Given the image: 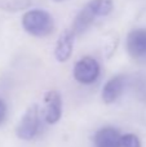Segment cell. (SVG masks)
Returning a JSON list of instances; mask_svg holds the SVG:
<instances>
[{"label":"cell","mask_w":146,"mask_h":147,"mask_svg":"<svg viewBox=\"0 0 146 147\" xmlns=\"http://www.w3.org/2000/svg\"><path fill=\"white\" fill-rule=\"evenodd\" d=\"M22 27L34 38H47L54 31V20L44 9H30L22 16Z\"/></svg>","instance_id":"obj_1"},{"label":"cell","mask_w":146,"mask_h":147,"mask_svg":"<svg viewBox=\"0 0 146 147\" xmlns=\"http://www.w3.org/2000/svg\"><path fill=\"white\" fill-rule=\"evenodd\" d=\"M40 116L41 112L39 105H30L16 125V136L22 141L34 140L40 130Z\"/></svg>","instance_id":"obj_2"},{"label":"cell","mask_w":146,"mask_h":147,"mask_svg":"<svg viewBox=\"0 0 146 147\" xmlns=\"http://www.w3.org/2000/svg\"><path fill=\"white\" fill-rule=\"evenodd\" d=\"M100 72L101 67L97 59L93 58V57L85 56L75 63L72 75H74V79L78 83L89 85V84H93L97 80L98 76H100Z\"/></svg>","instance_id":"obj_3"},{"label":"cell","mask_w":146,"mask_h":147,"mask_svg":"<svg viewBox=\"0 0 146 147\" xmlns=\"http://www.w3.org/2000/svg\"><path fill=\"white\" fill-rule=\"evenodd\" d=\"M62 97L58 90H48L44 94L43 116L47 124L54 125L62 117Z\"/></svg>","instance_id":"obj_4"},{"label":"cell","mask_w":146,"mask_h":147,"mask_svg":"<svg viewBox=\"0 0 146 147\" xmlns=\"http://www.w3.org/2000/svg\"><path fill=\"white\" fill-rule=\"evenodd\" d=\"M127 51L132 58H142L146 56V28H133L127 35Z\"/></svg>","instance_id":"obj_5"},{"label":"cell","mask_w":146,"mask_h":147,"mask_svg":"<svg viewBox=\"0 0 146 147\" xmlns=\"http://www.w3.org/2000/svg\"><path fill=\"white\" fill-rule=\"evenodd\" d=\"M75 34L72 32L71 28L62 31L59 34L58 39H57L56 47H54V58L59 62L64 63L70 59L74 51V41H75Z\"/></svg>","instance_id":"obj_6"},{"label":"cell","mask_w":146,"mask_h":147,"mask_svg":"<svg viewBox=\"0 0 146 147\" xmlns=\"http://www.w3.org/2000/svg\"><path fill=\"white\" fill-rule=\"evenodd\" d=\"M126 78L123 75H115L110 78L105 83L102 90H101V98L103 103L111 105L119 99V97L123 94L126 88Z\"/></svg>","instance_id":"obj_7"},{"label":"cell","mask_w":146,"mask_h":147,"mask_svg":"<svg viewBox=\"0 0 146 147\" xmlns=\"http://www.w3.org/2000/svg\"><path fill=\"white\" fill-rule=\"evenodd\" d=\"M122 134L114 127H103L96 132L93 143L96 147H116Z\"/></svg>","instance_id":"obj_8"},{"label":"cell","mask_w":146,"mask_h":147,"mask_svg":"<svg viewBox=\"0 0 146 147\" xmlns=\"http://www.w3.org/2000/svg\"><path fill=\"white\" fill-rule=\"evenodd\" d=\"M96 18L97 17H96L95 13L92 12V9L89 8V5L85 4L84 8H82V10L76 14L74 22H72V25H71L72 32H74L76 36L84 34L85 31L93 25V22L96 21Z\"/></svg>","instance_id":"obj_9"},{"label":"cell","mask_w":146,"mask_h":147,"mask_svg":"<svg viewBox=\"0 0 146 147\" xmlns=\"http://www.w3.org/2000/svg\"><path fill=\"white\" fill-rule=\"evenodd\" d=\"M92 12L95 13L96 17H106L109 16L114 9V1L113 0H91L87 3Z\"/></svg>","instance_id":"obj_10"},{"label":"cell","mask_w":146,"mask_h":147,"mask_svg":"<svg viewBox=\"0 0 146 147\" xmlns=\"http://www.w3.org/2000/svg\"><path fill=\"white\" fill-rule=\"evenodd\" d=\"M32 5V0H0V9L5 12H22Z\"/></svg>","instance_id":"obj_11"},{"label":"cell","mask_w":146,"mask_h":147,"mask_svg":"<svg viewBox=\"0 0 146 147\" xmlns=\"http://www.w3.org/2000/svg\"><path fill=\"white\" fill-rule=\"evenodd\" d=\"M116 147H141V141L133 133H127L122 134Z\"/></svg>","instance_id":"obj_12"},{"label":"cell","mask_w":146,"mask_h":147,"mask_svg":"<svg viewBox=\"0 0 146 147\" xmlns=\"http://www.w3.org/2000/svg\"><path fill=\"white\" fill-rule=\"evenodd\" d=\"M7 111H8L7 103H5V102L3 101L1 98H0V125L4 123L5 117H7Z\"/></svg>","instance_id":"obj_13"},{"label":"cell","mask_w":146,"mask_h":147,"mask_svg":"<svg viewBox=\"0 0 146 147\" xmlns=\"http://www.w3.org/2000/svg\"><path fill=\"white\" fill-rule=\"evenodd\" d=\"M53 1H56V3H61V1H65V0H53Z\"/></svg>","instance_id":"obj_14"}]
</instances>
